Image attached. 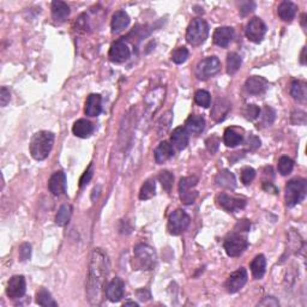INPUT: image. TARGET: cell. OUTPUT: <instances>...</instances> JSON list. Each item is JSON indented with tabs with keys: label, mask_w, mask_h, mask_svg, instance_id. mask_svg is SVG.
I'll return each instance as SVG.
<instances>
[{
	"label": "cell",
	"mask_w": 307,
	"mask_h": 307,
	"mask_svg": "<svg viewBox=\"0 0 307 307\" xmlns=\"http://www.w3.org/2000/svg\"><path fill=\"white\" fill-rule=\"evenodd\" d=\"M109 261L107 255L101 249H95L91 255L89 275L87 281V292L89 301L93 305H97L101 301V292L108 275Z\"/></svg>",
	"instance_id": "obj_1"
},
{
	"label": "cell",
	"mask_w": 307,
	"mask_h": 307,
	"mask_svg": "<svg viewBox=\"0 0 307 307\" xmlns=\"http://www.w3.org/2000/svg\"><path fill=\"white\" fill-rule=\"evenodd\" d=\"M54 144V135L49 131H40L30 141V154L36 161H43L48 157Z\"/></svg>",
	"instance_id": "obj_2"
},
{
	"label": "cell",
	"mask_w": 307,
	"mask_h": 307,
	"mask_svg": "<svg viewBox=\"0 0 307 307\" xmlns=\"http://www.w3.org/2000/svg\"><path fill=\"white\" fill-rule=\"evenodd\" d=\"M306 180L305 179H294L290 180L286 185L284 190V199L288 207L301 203L306 197Z\"/></svg>",
	"instance_id": "obj_3"
},
{
	"label": "cell",
	"mask_w": 307,
	"mask_h": 307,
	"mask_svg": "<svg viewBox=\"0 0 307 307\" xmlns=\"http://www.w3.org/2000/svg\"><path fill=\"white\" fill-rule=\"evenodd\" d=\"M209 35V25L202 18H195L189 24L186 31V40L190 45L199 46L207 40Z\"/></svg>",
	"instance_id": "obj_4"
},
{
	"label": "cell",
	"mask_w": 307,
	"mask_h": 307,
	"mask_svg": "<svg viewBox=\"0 0 307 307\" xmlns=\"http://www.w3.org/2000/svg\"><path fill=\"white\" fill-rule=\"evenodd\" d=\"M221 70V62L216 56H208L202 60L201 63L196 68V76L199 80H208V78L213 77L218 74Z\"/></svg>",
	"instance_id": "obj_5"
},
{
	"label": "cell",
	"mask_w": 307,
	"mask_h": 307,
	"mask_svg": "<svg viewBox=\"0 0 307 307\" xmlns=\"http://www.w3.org/2000/svg\"><path fill=\"white\" fill-rule=\"evenodd\" d=\"M191 218L183 210L173 211L168 218V230L172 235H179L182 232H185L190 226Z\"/></svg>",
	"instance_id": "obj_6"
},
{
	"label": "cell",
	"mask_w": 307,
	"mask_h": 307,
	"mask_svg": "<svg viewBox=\"0 0 307 307\" xmlns=\"http://www.w3.org/2000/svg\"><path fill=\"white\" fill-rule=\"evenodd\" d=\"M198 178L197 176H186L182 178L179 182V192H180V198L183 204L190 205L194 204L196 198H197V191H192V189L197 185Z\"/></svg>",
	"instance_id": "obj_7"
},
{
	"label": "cell",
	"mask_w": 307,
	"mask_h": 307,
	"mask_svg": "<svg viewBox=\"0 0 307 307\" xmlns=\"http://www.w3.org/2000/svg\"><path fill=\"white\" fill-rule=\"evenodd\" d=\"M248 240L243 236L239 235V234H232L228 238L224 240V250H226L227 255L229 257H239L241 253L245 251L248 248Z\"/></svg>",
	"instance_id": "obj_8"
},
{
	"label": "cell",
	"mask_w": 307,
	"mask_h": 307,
	"mask_svg": "<svg viewBox=\"0 0 307 307\" xmlns=\"http://www.w3.org/2000/svg\"><path fill=\"white\" fill-rule=\"evenodd\" d=\"M135 256L145 270H151L156 264V253L148 245H138L135 249Z\"/></svg>",
	"instance_id": "obj_9"
},
{
	"label": "cell",
	"mask_w": 307,
	"mask_h": 307,
	"mask_svg": "<svg viewBox=\"0 0 307 307\" xmlns=\"http://www.w3.org/2000/svg\"><path fill=\"white\" fill-rule=\"evenodd\" d=\"M267 33V25L263 22L261 18H252L249 22L248 27H246V36L250 41L255 43L262 42L264 39V35Z\"/></svg>",
	"instance_id": "obj_10"
},
{
	"label": "cell",
	"mask_w": 307,
	"mask_h": 307,
	"mask_svg": "<svg viewBox=\"0 0 307 307\" xmlns=\"http://www.w3.org/2000/svg\"><path fill=\"white\" fill-rule=\"evenodd\" d=\"M246 282H248V271H246V269L240 268L239 270L234 271L228 277L226 282L227 292L232 294L239 292L245 286Z\"/></svg>",
	"instance_id": "obj_11"
},
{
	"label": "cell",
	"mask_w": 307,
	"mask_h": 307,
	"mask_svg": "<svg viewBox=\"0 0 307 307\" xmlns=\"http://www.w3.org/2000/svg\"><path fill=\"white\" fill-rule=\"evenodd\" d=\"M216 201L217 204L220 205L223 210L228 211V213H236V211L241 210V209L245 208L246 205L245 199L232 197V196H228L226 194L218 196Z\"/></svg>",
	"instance_id": "obj_12"
},
{
	"label": "cell",
	"mask_w": 307,
	"mask_h": 307,
	"mask_svg": "<svg viewBox=\"0 0 307 307\" xmlns=\"http://www.w3.org/2000/svg\"><path fill=\"white\" fill-rule=\"evenodd\" d=\"M25 289H27V283H25V278L23 276H14L10 278L8 283V288H6V294L10 299H21L25 294Z\"/></svg>",
	"instance_id": "obj_13"
},
{
	"label": "cell",
	"mask_w": 307,
	"mask_h": 307,
	"mask_svg": "<svg viewBox=\"0 0 307 307\" xmlns=\"http://www.w3.org/2000/svg\"><path fill=\"white\" fill-rule=\"evenodd\" d=\"M104 292H106V295H107V297H108L109 301L118 302L122 299V296H124L125 284H124V282H122L121 278L115 277V278H113V280L110 281L108 284H107Z\"/></svg>",
	"instance_id": "obj_14"
},
{
	"label": "cell",
	"mask_w": 307,
	"mask_h": 307,
	"mask_svg": "<svg viewBox=\"0 0 307 307\" xmlns=\"http://www.w3.org/2000/svg\"><path fill=\"white\" fill-rule=\"evenodd\" d=\"M131 55L130 48L122 41H115L109 48V58L112 62L115 63H122L128 60Z\"/></svg>",
	"instance_id": "obj_15"
},
{
	"label": "cell",
	"mask_w": 307,
	"mask_h": 307,
	"mask_svg": "<svg viewBox=\"0 0 307 307\" xmlns=\"http://www.w3.org/2000/svg\"><path fill=\"white\" fill-rule=\"evenodd\" d=\"M48 189L54 196L64 195L66 192V175L64 172L59 170L52 174L49 181H48Z\"/></svg>",
	"instance_id": "obj_16"
},
{
	"label": "cell",
	"mask_w": 307,
	"mask_h": 307,
	"mask_svg": "<svg viewBox=\"0 0 307 307\" xmlns=\"http://www.w3.org/2000/svg\"><path fill=\"white\" fill-rule=\"evenodd\" d=\"M269 87L268 81L265 78L259 77V76H253L250 77L245 83V89L251 95H262L267 91Z\"/></svg>",
	"instance_id": "obj_17"
},
{
	"label": "cell",
	"mask_w": 307,
	"mask_h": 307,
	"mask_svg": "<svg viewBox=\"0 0 307 307\" xmlns=\"http://www.w3.org/2000/svg\"><path fill=\"white\" fill-rule=\"evenodd\" d=\"M234 37V29L230 27L217 28L214 33V42L220 47H227L232 42Z\"/></svg>",
	"instance_id": "obj_18"
},
{
	"label": "cell",
	"mask_w": 307,
	"mask_h": 307,
	"mask_svg": "<svg viewBox=\"0 0 307 307\" xmlns=\"http://www.w3.org/2000/svg\"><path fill=\"white\" fill-rule=\"evenodd\" d=\"M102 100L101 96L97 94H91L88 96L87 102H85L84 112L88 116H97L100 115L101 110H102Z\"/></svg>",
	"instance_id": "obj_19"
},
{
	"label": "cell",
	"mask_w": 307,
	"mask_h": 307,
	"mask_svg": "<svg viewBox=\"0 0 307 307\" xmlns=\"http://www.w3.org/2000/svg\"><path fill=\"white\" fill-rule=\"evenodd\" d=\"M185 129L189 134L197 136L204 131L205 120L202 115H190L185 122Z\"/></svg>",
	"instance_id": "obj_20"
},
{
	"label": "cell",
	"mask_w": 307,
	"mask_h": 307,
	"mask_svg": "<svg viewBox=\"0 0 307 307\" xmlns=\"http://www.w3.org/2000/svg\"><path fill=\"white\" fill-rule=\"evenodd\" d=\"M72 132H74L76 137L88 138L90 137V135L94 132V125L91 124L89 120L80 119L74 124Z\"/></svg>",
	"instance_id": "obj_21"
},
{
	"label": "cell",
	"mask_w": 307,
	"mask_h": 307,
	"mask_svg": "<svg viewBox=\"0 0 307 307\" xmlns=\"http://www.w3.org/2000/svg\"><path fill=\"white\" fill-rule=\"evenodd\" d=\"M130 24V17L125 11H116L112 17V31L114 34L121 33Z\"/></svg>",
	"instance_id": "obj_22"
},
{
	"label": "cell",
	"mask_w": 307,
	"mask_h": 307,
	"mask_svg": "<svg viewBox=\"0 0 307 307\" xmlns=\"http://www.w3.org/2000/svg\"><path fill=\"white\" fill-rule=\"evenodd\" d=\"M173 145L168 143V142L163 141L157 145V148L155 149V161L157 163L161 164L166 162L167 160H169L173 156Z\"/></svg>",
	"instance_id": "obj_23"
},
{
	"label": "cell",
	"mask_w": 307,
	"mask_h": 307,
	"mask_svg": "<svg viewBox=\"0 0 307 307\" xmlns=\"http://www.w3.org/2000/svg\"><path fill=\"white\" fill-rule=\"evenodd\" d=\"M170 139H172L174 147L179 149V150H182V149L188 147L190 141V134L186 131L185 128H176L174 129Z\"/></svg>",
	"instance_id": "obj_24"
},
{
	"label": "cell",
	"mask_w": 307,
	"mask_h": 307,
	"mask_svg": "<svg viewBox=\"0 0 307 307\" xmlns=\"http://www.w3.org/2000/svg\"><path fill=\"white\" fill-rule=\"evenodd\" d=\"M296 5L293 4L292 2H282L278 5L277 14L282 21L292 22L296 15Z\"/></svg>",
	"instance_id": "obj_25"
},
{
	"label": "cell",
	"mask_w": 307,
	"mask_h": 307,
	"mask_svg": "<svg viewBox=\"0 0 307 307\" xmlns=\"http://www.w3.org/2000/svg\"><path fill=\"white\" fill-rule=\"evenodd\" d=\"M70 16V8L64 2H53L52 3V17L55 22H65Z\"/></svg>",
	"instance_id": "obj_26"
},
{
	"label": "cell",
	"mask_w": 307,
	"mask_h": 307,
	"mask_svg": "<svg viewBox=\"0 0 307 307\" xmlns=\"http://www.w3.org/2000/svg\"><path fill=\"white\" fill-rule=\"evenodd\" d=\"M215 182H216V185L220 186V188L228 190H234L236 186L235 176L230 172H228V170H222V172L218 173L216 175V179H215Z\"/></svg>",
	"instance_id": "obj_27"
},
{
	"label": "cell",
	"mask_w": 307,
	"mask_h": 307,
	"mask_svg": "<svg viewBox=\"0 0 307 307\" xmlns=\"http://www.w3.org/2000/svg\"><path fill=\"white\" fill-rule=\"evenodd\" d=\"M265 269H267V259H265L264 256L259 255L253 259L251 263V271L256 280H259V278L264 276Z\"/></svg>",
	"instance_id": "obj_28"
},
{
	"label": "cell",
	"mask_w": 307,
	"mask_h": 307,
	"mask_svg": "<svg viewBox=\"0 0 307 307\" xmlns=\"http://www.w3.org/2000/svg\"><path fill=\"white\" fill-rule=\"evenodd\" d=\"M290 95L299 102H305L307 97L306 83L301 81H294L290 85Z\"/></svg>",
	"instance_id": "obj_29"
},
{
	"label": "cell",
	"mask_w": 307,
	"mask_h": 307,
	"mask_svg": "<svg viewBox=\"0 0 307 307\" xmlns=\"http://www.w3.org/2000/svg\"><path fill=\"white\" fill-rule=\"evenodd\" d=\"M242 139H243L242 135L240 134V132L236 131L235 129L229 128L224 131L223 141H224V144H226L227 147H230V148L236 147V145L241 144Z\"/></svg>",
	"instance_id": "obj_30"
},
{
	"label": "cell",
	"mask_w": 307,
	"mask_h": 307,
	"mask_svg": "<svg viewBox=\"0 0 307 307\" xmlns=\"http://www.w3.org/2000/svg\"><path fill=\"white\" fill-rule=\"evenodd\" d=\"M71 215H72L71 205H69V204L62 205L59 209L58 214H56V216H55V223L60 227L66 226V224L69 223L70 218H71Z\"/></svg>",
	"instance_id": "obj_31"
},
{
	"label": "cell",
	"mask_w": 307,
	"mask_h": 307,
	"mask_svg": "<svg viewBox=\"0 0 307 307\" xmlns=\"http://www.w3.org/2000/svg\"><path fill=\"white\" fill-rule=\"evenodd\" d=\"M155 191H156L155 180H147V181L143 183V186H142L141 192H139V199H141V201H147V199L153 198L155 196Z\"/></svg>",
	"instance_id": "obj_32"
},
{
	"label": "cell",
	"mask_w": 307,
	"mask_h": 307,
	"mask_svg": "<svg viewBox=\"0 0 307 307\" xmlns=\"http://www.w3.org/2000/svg\"><path fill=\"white\" fill-rule=\"evenodd\" d=\"M36 302L39 303L40 306H46V307L58 306V303L54 301V299H53L52 295H50V293L48 290H46L45 288H42V289H40L39 292L36 293Z\"/></svg>",
	"instance_id": "obj_33"
},
{
	"label": "cell",
	"mask_w": 307,
	"mask_h": 307,
	"mask_svg": "<svg viewBox=\"0 0 307 307\" xmlns=\"http://www.w3.org/2000/svg\"><path fill=\"white\" fill-rule=\"evenodd\" d=\"M241 66V58L236 53H229L227 56V72L234 75Z\"/></svg>",
	"instance_id": "obj_34"
},
{
	"label": "cell",
	"mask_w": 307,
	"mask_h": 307,
	"mask_svg": "<svg viewBox=\"0 0 307 307\" xmlns=\"http://www.w3.org/2000/svg\"><path fill=\"white\" fill-rule=\"evenodd\" d=\"M294 168V161L287 156H282L278 160V172L281 175L286 176L288 174L292 173Z\"/></svg>",
	"instance_id": "obj_35"
},
{
	"label": "cell",
	"mask_w": 307,
	"mask_h": 307,
	"mask_svg": "<svg viewBox=\"0 0 307 307\" xmlns=\"http://www.w3.org/2000/svg\"><path fill=\"white\" fill-rule=\"evenodd\" d=\"M195 101L198 106L203 107V108H208L211 103V97L210 94L205 90H198L195 94Z\"/></svg>",
	"instance_id": "obj_36"
},
{
	"label": "cell",
	"mask_w": 307,
	"mask_h": 307,
	"mask_svg": "<svg viewBox=\"0 0 307 307\" xmlns=\"http://www.w3.org/2000/svg\"><path fill=\"white\" fill-rule=\"evenodd\" d=\"M159 180L161 182V185H162V188L166 190L167 192H169L170 190H172L173 186V181H174V175L168 170H163V172H161L159 174Z\"/></svg>",
	"instance_id": "obj_37"
},
{
	"label": "cell",
	"mask_w": 307,
	"mask_h": 307,
	"mask_svg": "<svg viewBox=\"0 0 307 307\" xmlns=\"http://www.w3.org/2000/svg\"><path fill=\"white\" fill-rule=\"evenodd\" d=\"M189 58V50L185 47H179L172 52V60L175 64H182Z\"/></svg>",
	"instance_id": "obj_38"
},
{
	"label": "cell",
	"mask_w": 307,
	"mask_h": 307,
	"mask_svg": "<svg viewBox=\"0 0 307 307\" xmlns=\"http://www.w3.org/2000/svg\"><path fill=\"white\" fill-rule=\"evenodd\" d=\"M256 178V170L253 168H243L241 170V181L245 183V185H249L253 181V179Z\"/></svg>",
	"instance_id": "obj_39"
},
{
	"label": "cell",
	"mask_w": 307,
	"mask_h": 307,
	"mask_svg": "<svg viewBox=\"0 0 307 307\" xmlns=\"http://www.w3.org/2000/svg\"><path fill=\"white\" fill-rule=\"evenodd\" d=\"M245 115L249 120H255L261 115V109L256 104H249L245 109Z\"/></svg>",
	"instance_id": "obj_40"
},
{
	"label": "cell",
	"mask_w": 307,
	"mask_h": 307,
	"mask_svg": "<svg viewBox=\"0 0 307 307\" xmlns=\"http://www.w3.org/2000/svg\"><path fill=\"white\" fill-rule=\"evenodd\" d=\"M274 119H275V112L270 108V107L267 106L264 109H263L262 113L263 122H264L265 125H270L271 122L274 121Z\"/></svg>",
	"instance_id": "obj_41"
},
{
	"label": "cell",
	"mask_w": 307,
	"mask_h": 307,
	"mask_svg": "<svg viewBox=\"0 0 307 307\" xmlns=\"http://www.w3.org/2000/svg\"><path fill=\"white\" fill-rule=\"evenodd\" d=\"M31 256V246L30 243H22L20 248V258L22 262L28 261Z\"/></svg>",
	"instance_id": "obj_42"
},
{
	"label": "cell",
	"mask_w": 307,
	"mask_h": 307,
	"mask_svg": "<svg viewBox=\"0 0 307 307\" xmlns=\"http://www.w3.org/2000/svg\"><path fill=\"white\" fill-rule=\"evenodd\" d=\"M93 175H94V166H93V164H90L89 168L85 170L84 174H83V175H82V178L80 180V186H81V188H83L84 185H87V183L89 182L90 180H91V178H93Z\"/></svg>",
	"instance_id": "obj_43"
},
{
	"label": "cell",
	"mask_w": 307,
	"mask_h": 307,
	"mask_svg": "<svg viewBox=\"0 0 307 307\" xmlns=\"http://www.w3.org/2000/svg\"><path fill=\"white\" fill-rule=\"evenodd\" d=\"M10 99H11L10 90H9L6 87H3L2 89H0V104H2V107H5L6 104L10 102Z\"/></svg>",
	"instance_id": "obj_44"
},
{
	"label": "cell",
	"mask_w": 307,
	"mask_h": 307,
	"mask_svg": "<svg viewBox=\"0 0 307 307\" xmlns=\"http://www.w3.org/2000/svg\"><path fill=\"white\" fill-rule=\"evenodd\" d=\"M256 4L252 2H243L240 4V14L242 16H246L249 14H251V12L255 10Z\"/></svg>",
	"instance_id": "obj_45"
},
{
	"label": "cell",
	"mask_w": 307,
	"mask_h": 307,
	"mask_svg": "<svg viewBox=\"0 0 307 307\" xmlns=\"http://www.w3.org/2000/svg\"><path fill=\"white\" fill-rule=\"evenodd\" d=\"M235 228L236 229L239 228L240 230H243V232H248V230H250V228H251V223H250V221L248 220H241L239 221Z\"/></svg>",
	"instance_id": "obj_46"
},
{
	"label": "cell",
	"mask_w": 307,
	"mask_h": 307,
	"mask_svg": "<svg viewBox=\"0 0 307 307\" xmlns=\"http://www.w3.org/2000/svg\"><path fill=\"white\" fill-rule=\"evenodd\" d=\"M249 145L252 150H255V149L261 147V141H259L257 137H255V136H251L249 139Z\"/></svg>",
	"instance_id": "obj_47"
},
{
	"label": "cell",
	"mask_w": 307,
	"mask_h": 307,
	"mask_svg": "<svg viewBox=\"0 0 307 307\" xmlns=\"http://www.w3.org/2000/svg\"><path fill=\"white\" fill-rule=\"evenodd\" d=\"M263 189H264L267 192H271V194H274V195H277V192H278L277 189L275 188V186L271 182H264V185H263Z\"/></svg>",
	"instance_id": "obj_48"
},
{
	"label": "cell",
	"mask_w": 307,
	"mask_h": 307,
	"mask_svg": "<svg viewBox=\"0 0 307 307\" xmlns=\"http://www.w3.org/2000/svg\"><path fill=\"white\" fill-rule=\"evenodd\" d=\"M264 303H268V305H273V306H278L280 303H278L277 300H275V297L270 296V297H267V299L264 300V301H262L259 305H264Z\"/></svg>",
	"instance_id": "obj_49"
},
{
	"label": "cell",
	"mask_w": 307,
	"mask_h": 307,
	"mask_svg": "<svg viewBox=\"0 0 307 307\" xmlns=\"http://www.w3.org/2000/svg\"><path fill=\"white\" fill-rule=\"evenodd\" d=\"M305 52H306V49L303 48L302 49V54H301V63H302V64H305Z\"/></svg>",
	"instance_id": "obj_50"
},
{
	"label": "cell",
	"mask_w": 307,
	"mask_h": 307,
	"mask_svg": "<svg viewBox=\"0 0 307 307\" xmlns=\"http://www.w3.org/2000/svg\"><path fill=\"white\" fill-rule=\"evenodd\" d=\"M124 305H134V306H138V303H136L135 301H126Z\"/></svg>",
	"instance_id": "obj_51"
}]
</instances>
